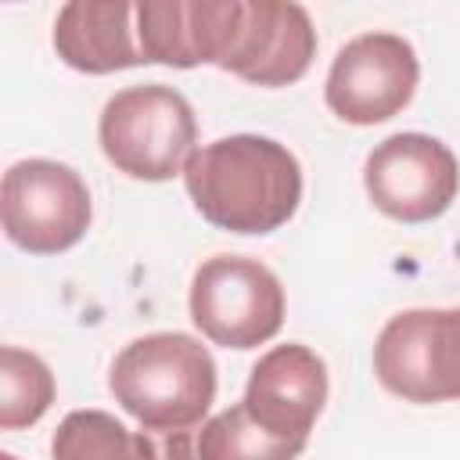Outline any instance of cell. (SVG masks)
Returning <instances> with one entry per match:
<instances>
[{
  "mask_svg": "<svg viewBox=\"0 0 460 460\" xmlns=\"http://www.w3.org/2000/svg\"><path fill=\"white\" fill-rule=\"evenodd\" d=\"M183 187L212 226L262 237L298 212L302 165L273 137L234 133L187 158Z\"/></svg>",
  "mask_w": 460,
  "mask_h": 460,
  "instance_id": "obj_1",
  "label": "cell"
},
{
  "mask_svg": "<svg viewBox=\"0 0 460 460\" xmlns=\"http://www.w3.org/2000/svg\"><path fill=\"white\" fill-rule=\"evenodd\" d=\"M108 388L144 431L180 435L201 424L216 399V359L190 334L155 331L111 359Z\"/></svg>",
  "mask_w": 460,
  "mask_h": 460,
  "instance_id": "obj_2",
  "label": "cell"
},
{
  "mask_svg": "<svg viewBox=\"0 0 460 460\" xmlns=\"http://www.w3.org/2000/svg\"><path fill=\"white\" fill-rule=\"evenodd\" d=\"M97 137L104 158L119 172L162 183L183 172L187 158L198 151V119L180 90L165 83H144L119 90L104 104Z\"/></svg>",
  "mask_w": 460,
  "mask_h": 460,
  "instance_id": "obj_3",
  "label": "cell"
},
{
  "mask_svg": "<svg viewBox=\"0 0 460 460\" xmlns=\"http://www.w3.org/2000/svg\"><path fill=\"white\" fill-rule=\"evenodd\" d=\"M190 320L212 345L259 349L284 323V288L259 259L212 255L194 270Z\"/></svg>",
  "mask_w": 460,
  "mask_h": 460,
  "instance_id": "obj_4",
  "label": "cell"
},
{
  "mask_svg": "<svg viewBox=\"0 0 460 460\" xmlns=\"http://www.w3.org/2000/svg\"><path fill=\"white\" fill-rule=\"evenodd\" d=\"M0 219L11 244L29 255H58L83 241L93 219L83 176L50 158H22L4 172Z\"/></svg>",
  "mask_w": 460,
  "mask_h": 460,
  "instance_id": "obj_5",
  "label": "cell"
},
{
  "mask_svg": "<svg viewBox=\"0 0 460 460\" xmlns=\"http://www.w3.org/2000/svg\"><path fill=\"white\" fill-rule=\"evenodd\" d=\"M374 374L406 402L460 399V309L395 313L377 334Z\"/></svg>",
  "mask_w": 460,
  "mask_h": 460,
  "instance_id": "obj_6",
  "label": "cell"
},
{
  "mask_svg": "<svg viewBox=\"0 0 460 460\" xmlns=\"http://www.w3.org/2000/svg\"><path fill=\"white\" fill-rule=\"evenodd\" d=\"M417 79V50L399 32H363L331 61L323 101L349 126H377L413 101Z\"/></svg>",
  "mask_w": 460,
  "mask_h": 460,
  "instance_id": "obj_7",
  "label": "cell"
},
{
  "mask_svg": "<svg viewBox=\"0 0 460 460\" xmlns=\"http://www.w3.org/2000/svg\"><path fill=\"white\" fill-rule=\"evenodd\" d=\"M363 187L374 208L388 219L431 223L453 205L460 190V165L438 137L395 133L367 155Z\"/></svg>",
  "mask_w": 460,
  "mask_h": 460,
  "instance_id": "obj_8",
  "label": "cell"
},
{
  "mask_svg": "<svg viewBox=\"0 0 460 460\" xmlns=\"http://www.w3.org/2000/svg\"><path fill=\"white\" fill-rule=\"evenodd\" d=\"M316 58V29L295 0H244L241 29L223 58V72L252 86H291Z\"/></svg>",
  "mask_w": 460,
  "mask_h": 460,
  "instance_id": "obj_9",
  "label": "cell"
},
{
  "mask_svg": "<svg viewBox=\"0 0 460 460\" xmlns=\"http://www.w3.org/2000/svg\"><path fill=\"white\" fill-rule=\"evenodd\" d=\"M241 14L244 0H140L137 43L144 65H223Z\"/></svg>",
  "mask_w": 460,
  "mask_h": 460,
  "instance_id": "obj_10",
  "label": "cell"
},
{
  "mask_svg": "<svg viewBox=\"0 0 460 460\" xmlns=\"http://www.w3.org/2000/svg\"><path fill=\"white\" fill-rule=\"evenodd\" d=\"M241 402L266 431L309 442V428L327 402V367L309 345H273L252 367Z\"/></svg>",
  "mask_w": 460,
  "mask_h": 460,
  "instance_id": "obj_11",
  "label": "cell"
},
{
  "mask_svg": "<svg viewBox=\"0 0 460 460\" xmlns=\"http://www.w3.org/2000/svg\"><path fill=\"white\" fill-rule=\"evenodd\" d=\"M137 4L126 0H72L54 18L58 58L86 75H108L144 65L140 43L133 40Z\"/></svg>",
  "mask_w": 460,
  "mask_h": 460,
  "instance_id": "obj_12",
  "label": "cell"
},
{
  "mask_svg": "<svg viewBox=\"0 0 460 460\" xmlns=\"http://www.w3.org/2000/svg\"><path fill=\"white\" fill-rule=\"evenodd\" d=\"M305 449V438H284L266 431L244 402L216 413L201 431L169 435V460H295Z\"/></svg>",
  "mask_w": 460,
  "mask_h": 460,
  "instance_id": "obj_13",
  "label": "cell"
},
{
  "mask_svg": "<svg viewBox=\"0 0 460 460\" xmlns=\"http://www.w3.org/2000/svg\"><path fill=\"white\" fill-rule=\"evenodd\" d=\"M54 460H158L155 442L144 431H129L104 410H72L54 438Z\"/></svg>",
  "mask_w": 460,
  "mask_h": 460,
  "instance_id": "obj_14",
  "label": "cell"
},
{
  "mask_svg": "<svg viewBox=\"0 0 460 460\" xmlns=\"http://www.w3.org/2000/svg\"><path fill=\"white\" fill-rule=\"evenodd\" d=\"M54 402L50 367L18 345L0 349V428L18 431L36 424Z\"/></svg>",
  "mask_w": 460,
  "mask_h": 460,
  "instance_id": "obj_15",
  "label": "cell"
},
{
  "mask_svg": "<svg viewBox=\"0 0 460 460\" xmlns=\"http://www.w3.org/2000/svg\"><path fill=\"white\" fill-rule=\"evenodd\" d=\"M0 460H18V456L14 453H0Z\"/></svg>",
  "mask_w": 460,
  "mask_h": 460,
  "instance_id": "obj_16",
  "label": "cell"
}]
</instances>
